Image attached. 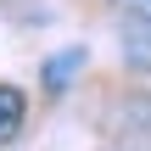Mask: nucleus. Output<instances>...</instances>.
Listing matches in <instances>:
<instances>
[{
  "label": "nucleus",
  "instance_id": "nucleus-1",
  "mask_svg": "<svg viewBox=\"0 0 151 151\" xmlns=\"http://www.w3.org/2000/svg\"><path fill=\"white\" fill-rule=\"evenodd\" d=\"M118 45H123V62L134 73H151V11H123L118 17Z\"/></svg>",
  "mask_w": 151,
  "mask_h": 151
},
{
  "label": "nucleus",
  "instance_id": "nucleus-2",
  "mask_svg": "<svg viewBox=\"0 0 151 151\" xmlns=\"http://www.w3.org/2000/svg\"><path fill=\"white\" fill-rule=\"evenodd\" d=\"M22 118H28V101H22V90L0 84V146H6V140H17Z\"/></svg>",
  "mask_w": 151,
  "mask_h": 151
},
{
  "label": "nucleus",
  "instance_id": "nucleus-3",
  "mask_svg": "<svg viewBox=\"0 0 151 151\" xmlns=\"http://www.w3.org/2000/svg\"><path fill=\"white\" fill-rule=\"evenodd\" d=\"M78 67H84V50H62V56H56V62L45 67V84H50V90H62V84H67V78L78 73Z\"/></svg>",
  "mask_w": 151,
  "mask_h": 151
}]
</instances>
